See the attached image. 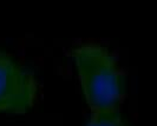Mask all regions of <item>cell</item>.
<instances>
[{"instance_id": "2", "label": "cell", "mask_w": 157, "mask_h": 126, "mask_svg": "<svg viewBox=\"0 0 157 126\" xmlns=\"http://www.w3.org/2000/svg\"><path fill=\"white\" fill-rule=\"evenodd\" d=\"M37 91L33 72L12 54L0 50V112L27 111L36 100Z\"/></svg>"}, {"instance_id": "3", "label": "cell", "mask_w": 157, "mask_h": 126, "mask_svg": "<svg viewBox=\"0 0 157 126\" xmlns=\"http://www.w3.org/2000/svg\"><path fill=\"white\" fill-rule=\"evenodd\" d=\"M86 126H128L119 110L92 112Z\"/></svg>"}, {"instance_id": "1", "label": "cell", "mask_w": 157, "mask_h": 126, "mask_svg": "<svg viewBox=\"0 0 157 126\" xmlns=\"http://www.w3.org/2000/svg\"><path fill=\"white\" fill-rule=\"evenodd\" d=\"M72 54L91 111L119 110L124 97L125 77L113 52L103 44L85 41L75 45Z\"/></svg>"}]
</instances>
